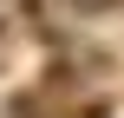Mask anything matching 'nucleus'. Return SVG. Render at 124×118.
I'll return each mask as SVG.
<instances>
[{"label":"nucleus","mask_w":124,"mask_h":118,"mask_svg":"<svg viewBox=\"0 0 124 118\" xmlns=\"http://www.w3.org/2000/svg\"><path fill=\"white\" fill-rule=\"evenodd\" d=\"M7 112H13V118H65V112H52V105H46V85H39V92H26V99H13Z\"/></svg>","instance_id":"1"},{"label":"nucleus","mask_w":124,"mask_h":118,"mask_svg":"<svg viewBox=\"0 0 124 118\" xmlns=\"http://www.w3.org/2000/svg\"><path fill=\"white\" fill-rule=\"evenodd\" d=\"M72 7H78V13H118L124 0H72Z\"/></svg>","instance_id":"2"}]
</instances>
